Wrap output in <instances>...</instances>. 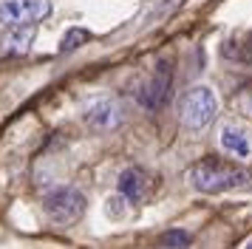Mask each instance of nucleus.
<instances>
[{
    "instance_id": "9",
    "label": "nucleus",
    "mask_w": 252,
    "mask_h": 249,
    "mask_svg": "<svg viewBox=\"0 0 252 249\" xmlns=\"http://www.w3.org/2000/svg\"><path fill=\"white\" fill-rule=\"evenodd\" d=\"M116 187H119V192L125 195L127 201H142L145 187H148V179H145V173H142L139 167H127V170H122Z\"/></svg>"
},
{
    "instance_id": "2",
    "label": "nucleus",
    "mask_w": 252,
    "mask_h": 249,
    "mask_svg": "<svg viewBox=\"0 0 252 249\" xmlns=\"http://www.w3.org/2000/svg\"><path fill=\"white\" fill-rule=\"evenodd\" d=\"M218 113V96L213 88L207 85H195L182 96L179 102V116H182V124L190 127V130H201L216 119Z\"/></svg>"
},
{
    "instance_id": "5",
    "label": "nucleus",
    "mask_w": 252,
    "mask_h": 249,
    "mask_svg": "<svg viewBox=\"0 0 252 249\" xmlns=\"http://www.w3.org/2000/svg\"><path fill=\"white\" fill-rule=\"evenodd\" d=\"M51 14V0H0V26H34Z\"/></svg>"
},
{
    "instance_id": "13",
    "label": "nucleus",
    "mask_w": 252,
    "mask_h": 249,
    "mask_svg": "<svg viewBox=\"0 0 252 249\" xmlns=\"http://www.w3.org/2000/svg\"><path fill=\"white\" fill-rule=\"evenodd\" d=\"M244 108H247V111L252 113V88L247 91V93H244Z\"/></svg>"
},
{
    "instance_id": "3",
    "label": "nucleus",
    "mask_w": 252,
    "mask_h": 249,
    "mask_svg": "<svg viewBox=\"0 0 252 249\" xmlns=\"http://www.w3.org/2000/svg\"><path fill=\"white\" fill-rule=\"evenodd\" d=\"M88 210V201H85V195H82L77 187H57V190H51L43 198V213H46L48 221H54V224H74V221H80L82 215Z\"/></svg>"
},
{
    "instance_id": "8",
    "label": "nucleus",
    "mask_w": 252,
    "mask_h": 249,
    "mask_svg": "<svg viewBox=\"0 0 252 249\" xmlns=\"http://www.w3.org/2000/svg\"><path fill=\"white\" fill-rule=\"evenodd\" d=\"M218 142H221V147L227 150L229 156L235 158H250L252 156V142L250 136H247V130L241 127V124H221V130H218Z\"/></svg>"
},
{
    "instance_id": "4",
    "label": "nucleus",
    "mask_w": 252,
    "mask_h": 249,
    "mask_svg": "<svg viewBox=\"0 0 252 249\" xmlns=\"http://www.w3.org/2000/svg\"><path fill=\"white\" fill-rule=\"evenodd\" d=\"M170 85H173V68H170V62L161 60L159 65L139 82L136 102L145 111H159L161 105L167 102V96H170Z\"/></svg>"
},
{
    "instance_id": "14",
    "label": "nucleus",
    "mask_w": 252,
    "mask_h": 249,
    "mask_svg": "<svg viewBox=\"0 0 252 249\" xmlns=\"http://www.w3.org/2000/svg\"><path fill=\"white\" fill-rule=\"evenodd\" d=\"M244 249H252V238H250V241H247V244H244Z\"/></svg>"
},
{
    "instance_id": "11",
    "label": "nucleus",
    "mask_w": 252,
    "mask_h": 249,
    "mask_svg": "<svg viewBox=\"0 0 252 249\" xmlns=\"http://www.w3.org/2000/svg\"><path fill=\"white\" fill-rule=\"evenodd\" d=\"M88 37H91V34L85 31V29H68L60 45H63V51H74V48H80L82 43H88Z\"/></svg>"
},
{
    "instance_id": "10",
    "label": "nucleus",
    "mask_w": 252,
    "mask_h": 249,
    "mask_svg": "<svg viewBox=\"0 0 252 249\" xmlns=\"http://www.w3.org/2000/svg\"><path fill=\"white\" fill-rule=\"evenodd\" d=\"M161 244L167 249H187L190 247V232H184V229H170V232L161 235Z\"/></svg>"
},
{
    "instance_id": "1",
    "label": "nucleus",
    "mask_w": 252,
    "mask_h": 249,
    "mask_svg": "<svg viewBox=\"0 0 252 249\" xmlns=\"http://www.w3.org/2000/svg\"><path fill=\"white\" fill-rule=\"evenodd\" d=\"M187 179L198 192L204 195H218V192L227 190H244L252 184V173L250 170L238 167V164H229V161H221V158H201L195 161Z\"/></svg>"
},
{
    "instance_id": "7",
    "label": "nucleus",
    "mask_w": 252,
    "mask_h": 249,
    "mask_svg": "<svg viewBox=\"0 0 252 249\" xmlns=\"http://www.w3.org/2000/svg\"><path fill=\"white\" fill-rule=\"evenodd\" d=\"M34 26H14L6 34H0V57H20L26 51H32L34 43Z\"/></svg>"
},
{
    "instance_id": "6",
    "label": "nucleus",
    "mask_w": 252,
    "mask_h": 249,
    "mask_svg": "<svg viewBox=\"0 0 252 249\" xmlns=\"http://www.w3.org/2000/svg\"><path fill=\"white\" fill-rule=\"evenodd\" d=\"M82 119L85 124L96 130V133H111L116 130L119 124H122V108H119V102L111 99V96H99V99H94L85 113H82Z\"/></svg>"
},
{
    "instance_id": "12",
    "label": "nucleus",
    "mask_w": 252,
    "mask_h": 249,
    "mask_svg": "<svg viewBox=\"0 0 252 249\" xmlns=\"http://www.w3.org/2000/svg\"><path fill=\"white\" fill-rule=\"evenodd\" d=\"M125 204H127V198L122 192L111 195V198H108V215H111V218H122V215H125Z\"/></svg>"
}]
</instances>
